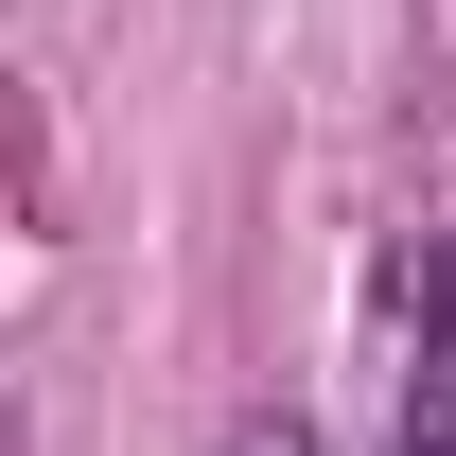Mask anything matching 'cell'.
Segmentation results:
<instances>
[{
	"mask_svg": "<svg viewBox=\"0 0 456 456\" xmlns=\"http://www.w3.org/2000/svg\"><path fill=\"white\" fill-rule=\"evenodd\" d=\"M387 456H456V228L403 281V387H387Z\"/></svg>",
	"mask_w": 456,
	"mask_h": 456,
	"instance_id": "cell-1",
	"label": "cell"
},
{
	"mask_svg": "<svg viewBox=\"0 0 456 456\" xmlns=\"http://www.w3.org/2000/svg\"><path fill=\"white\" fill-rule=\"evenodd\" d=\"M211 456H316V439H298V421H246V439H211Z\"/></svg>",
	"mask_w": 456,
	"mask_h": 456,
	"instance_id": "cell-2",
	"label": "cell"
}]
</instances>
